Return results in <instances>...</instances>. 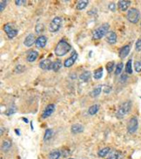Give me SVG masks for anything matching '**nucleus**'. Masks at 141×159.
Here are the masks:
<instances>
[{
	"label": "nucleus",
	"instance_id": "11",
	"mask_svg": "<svg viewBox=\"0 0 141 159\" xmlns=\"http://www.w3.org/2000/svg\"><path fill=\"white\" fill-rule=\"evenodd\" d=\"M130 5H131V1L128 0H120L118 3V7L122 11H125L126 10H128Z\"/></svg>",
	"mask_w": 141,
	"mask_h": 159
},
{
	"label": "nucleus",
	"instance_id": "40",
	"mask_svg": "<svg viewBox=\"0 0 141 159\" xmlns=\"http://www.w3.org/2000/svg\"><path fill=\"white\" fill-rule=\"evenodd\" d=\"M110 90H111V87H110V88L106 87V88H105V90H104V92H105V93H109V92H110Z\"/></svg>",
	"mask_w": 141,
	"mask_h": 159
},
{
	"label": "nucleus",
	"instance_id": "14",
	"mask_svg": "<svg viewBox=\"0 0 141 159\" xmlns=\"http://www.w3.org/2000/svg\"><path fill=\"white\" fill-rule=\"evenodd\" d=\"M38 57H39V52H36V51H30L27 54L26 59L28 62L31 63V62H34V61L37 60Z\"/></svg>",
	"mask_w": 141,
	"mask_h": 159
},
{
	"label": "nucleus",
	"instance_id": "12",
	"mask_svg": "<svg viewBox=\"0 0 141 159\" xmlns=\"http://www.w3.org/2000/svg\"><path fill=\"white\" fill-rule=\"evenodd\" d=\"M47 43L46 37L45 36H39L38 39H36V47L37 48H44L45 46V44Z\"/></svg>",
	"mask_w": 141,
	"mask_h": 159
},
{
	"label": "nucleus",
	"instance_id": "9",
	"mask_svg": "<svg viewBox=\"0 0 141 159\" xmlns=\"http://www.w3.org/2000/svg\"><path fill=\"white\" fill-rule=\"evenodd\" d=\"M55 111V105L54 104H48L45 108V110L43 112V115H42V117L43 118H47V117H49V116H51V114L54 112Z\"/></svg>",
	"mask_w": 141,
	"mask_h": 159
},
{
	"label": "nucleus",
	"instance_id": "26",
	"mask_svg": "<svg viewBox=\"0 0 141 159\" xmlns=\"http://www.w3.org/2000/svg\"><path fill=\"white\" fill-rule=\"evenodd\" d=\"M62 67V64H61V61L60 60H56L55 62L52 63V68L51 70H54V71H58L59 70L61 69Z\"/></svg>",
	"mask_w": 141,
	"mask_h": 159
},
{
	"label": "nucleus",
	"instance_id": "25",
	"mask_svg": "<svg viewBox=\"0 0 141 159\" xmlns=\"http://www.w3.org/2000/svg\"><path fill=\"white\" fill-rule=\"evenodd\" d=\"M125 71L127 74H132L133 73V61L128 60L126 65H125Z\"/></svg>",
	"mask_w": 141,
	"mask_h": 159
},
{
	"label": "nucleus",
	"instance_id": "3",
	"mask_svg": "<svg viewBox=\"0 0 141 159\" xmlns=\"http://www.w3.org/2000/svg\"><path fill=\"white\" fill-rule=\"evenodd\" d=\"M110 29V25L109 24H104L102 25H100L98 27V29L93 31V34H92V38L94 39H102L103 37H105L106 35L108 34V31Z\"/></svg>",
	"mask_w": 141,
	"mask_h": 159
},
{
	"label": "nucleus",
	"instance_id": "31",
	"mask_svg": "<svg viewBox=\"0 0 141 159\" xmlns=\"http://www.w3.org/2000/svg\"><path fill=\"white\" fill-rule=\"evenodd\" d=\"M134 67H135V70L137 72H141V60L137 61L134 65Z\"/></svg>",
	"mask_w": 141,
	"mask_h": 159
},
{
	"label": "nucleus",
	"instance_id": "35",
	"mask_svg": "<svg viewBox=\"0 0 141 159\" xmlns=\"http://www.w3.org/2000/svg\"><path fill=\"white\" fill-rule=\"evenodd\" d=\"M44 30V26L42 24H38L37 26H36V31L39 33V32H41V31H43Z\"/></svg>",
	"mask_w": 141,
	"mask_h": 159
},
{
	"label": "nucleus",
	"instance_id": "7",
	"mask_svg": "<svg viewBox=\"0 0 141 159\" xmlns=\"http://www.w3.org/2000/svg\"><path fill=\"white\" fill-rule=\"evenodd\" d=\"M138 126H139V121L136 116H133L128 122L127 125V130L129 133H134L138 129Z\"/></svg>",
	"mask_w": 141,
	"mask_h": 159
},
{
	"label": "nucleus",
	"instance_id": "1",
	"mask_svg": "<svg viewBox=\"0 0 141 159\" xmlns=\"http://www.w3.org/2000/svg\"><path fill=\"white\" fill-rule=\"evenodd\" d=\"M72 49L71 44L68 43L66 41L64 40H60L59 42L58 43V44L56 45L55 48V54L56 56L58 57H63L65 54H67Z\"/></svg>",
	"mask_w": 141,
	"mask_h": 159
},
{
	"label": "nucleus",
	"instance_id": "23",
	"mask_svg": "<svg viewBox=\"0 0 141 159\" xmlns=\"http://www.w3.org/2000/svg\"><path fill=\"white\" fill-rule=\"evenodd\" d=\"M98 110H99V105H98V104H93V105H92V106L89 108L88 113L92 116V115H95V114L98 113Z\"/></svg>",
	"mask_w": 141,
	"mask_h": 159
},
{
	"label": "nucleus",
	"instance_id": "39",
	"mask_svg": "<svg viewBox=\"0 0 141 159\" xmlns=\"http://www.w3.org/2000/svg\"><path fill=\"white\" fill-rule=\"evenodd\" d=\"M15 3H16L17 5H21V4H25V3H26V1H24V0H19V1H18V0H16V1H15Z\"/></svg>",
	"mask_w": 141,
	"mask_h": 159
},
{
	"label": "nucleus",
	"instance_id": "21",
	"mask_svg": "<svg viewBox=\"0 0 141 159\" xmlns=\"http://www.w3.org/2000/svg\"><path fill=\"white\" fill-rule=\"evenodd\" d=\"M88 1L87 0H82V1H78L77 4V6H76V8L78 11H81V10H84V9L86 8V6H87V4H88Z\"/></svg>",
	"mask_w": 141,
	"mask_h": 159
},
{
	"label": "nucleus",
	"instance_id": "13",
	"mask_svg": "<svg viewBox=\"0 0 141 159\" xmlns=\"http://www.w3.org/2000/svg\"><path fill=\"white\" fill-rule=\"evenodd\" d=\"M34 43H36V39H35V37L33 34H29L25 39L24 41V44L26 45V47H31L32 46V44Z\"/></svg>",
	"mask_w": 141,
	"mask_h": 159
},
{
	"label": "nucleus",
	"instance_id": "34",
	"mask_svg": "<svg viewBox=\"0 0 141 159\" xmlns=\"http://www.w3.org/2000/svg\"><path fill=\"white\" fill-rule=\"evenodd\" d=\"M6 4H7V1H5V0H2L1 2H0V11H3L5 8V6H6Z\"/></svg>",
	"mask_w": 141,
	"mask_h": 159
},
{
	"label": "nucleus",
	"instance_id": "19",
	"mask_svg": "<svg viewBox=\"0 0 141 159\" xmlns=\"http://www.w3.org/2000/svg\"><path fill=\"white\" fill-rule=\"evenodd\" d=\"M101 90H102V87L100 85L97 86L96 88H94L93 90L91 91V97H92V98H96V97H98V95L101 93Z\"/></svg>",
	"mask_w": 141,
	"mask_h": 159
},
{
	"label": "nucleus",
	"instance_id": "36",
	"mask_svg": "<svg viewBox=\"0 0 141 159\" xmlns=\"http://www.w3.org/2000/svg\"><path fill=\"white\" fill-rule=\"evenodd\" d=\"M15 111H16V109H15L14 107L9 108L8 110L6 111V112H5V114H6L7 116H9V115H12V114H13Z\"/></svg>",
	"mask_w": 141,
	"mask_h": 159
},
{
	"label": "nucleus",
	"instance_id": "10",
	"mask_svg": "<svg viewBox=\"0 0 141 159\" xmlns=\"http://www.w3.org/2000/svg\"><path fill=\"white\" fill-rule=\"evenodd\" d=\"M39 67L42 70H51V68H52V62L49 58L45 59V60L41 61V63L39 64Z\"/></svg>",
	"mask_w": 141,
	"mask_h": 159
},
{
	"label": "nucleus",
	"instance_id": "38",
	"mask_svg": "<svg viewBox=\"0 0 141 159\" xmlns=\"http://www.w3.org/2000/svg\"><path fill=\"white\" fill-rule=\"evenodd\" d=\"M24 70H25V67H24V66H22V65H17V67H16L15 71H16V72H17V70H18V72H22Z\"/></svg>",
	"mask_w": 141,
	"mask_h": 159
},
{
	"label": "nucleus",
	"instance_id": "20",
	"mask_svg": "<svg viewBox=\"0 0 141 159\" xmlns=\"http://www.w3.org/2000/svg\"><path fill=\"white\" fill-rule=\"evenodd\" d=\"M12 148V142L10 140H4L2 143V150L3 151H8Z\"/></svg>",
	"mask_w": 141,
	"mask_h": 159
},
{
	"label": "nucleus",
	"instance_id": "18",
	"mask_svg": "<svg viewBox=\"0 0 141 159\" xmlns=\"http://www.w3.org/2000/svg\"><path fill=\"white\" fill-rule=\"evenodd\" d=\"M111 151V148L109 147H106V148H103L101 150H99L98 152V156L99 157H105L106 156L109 154V152Z\"/></svg>",
	"mask_w": 141,
	"mask_h": 159
},
{
	"label": "nucleus",
	"instance_id": "28",
	"mask_svg": "<svg viewBox=\"0 0 141 159\" xmlns=\"http://www.w3.org/2000/svg\"><path fill=\"white\" fill-rule=\"evenodd\" d=\"M102 76H103L102 67H100V68H98V69L95 70V71H94V78H95V79H99V78H102Z\"/></svg>",
	"mask_w": 141,
	"mask_h": 159
},
{
	"label": "nucleus",
	"instance_id": "24",
	"mask_svg": "<svg viewBox=\"0 0 141 159\" xmlns=\"http://www.w3.org/2000/svg\"><path fill=\"white\" fill-rule=\"evenodd\" d=\"M61 156V152L59 150H54L49 154V158L50 159H59Z\"/></svg>",
	"mask_w": 141,
	"mask_h": 159
},
{
	"label": "nucleus",
	"instance_id": "16",
	"mask_svg": "<svg viewBox=\"0 0 141 159\" xmlns=\"http://www.w3.org/2000/svg\"><path fill=\"white\" fill-rule=\"evenodd\" d=\"M107 42L111 44H114L117 42V35L114 31H109L106 35Z\"/></svg>",
	"mask_w": 141,
	"mask_h": 159
},
{
	"label": "nucleus",
	"instance_id": "29",
	"mask_svg": "<svg viewBox=\"0 0 141 159\" xmlns=\"http://www.w3.org/2000/svg\"><path fill=\"white\" fill-rule=\"evenodd\" d=\"M123 63H120V64H118V65H116V70H115V75H120L121 72H122V70H123Z\"/></svg>",
	"mask_w": 141,
	"mask_h": 159
},
{
	"label": "nucleus",
	"instance_id": "8",
	"mask_svg": "<svg viewBox=\"0 0 141 159\" xmlns=\"http://www.w3.org/2000/svg\"><path fill=\"white\" fill-rule=\"evenodd\" d=\"M78 58V54L77 52H73V54H72V56L70 57L69 58H67L66 60L64 61V65L66 67V68H69V67H71V66H73L74 65V63L76 62Z\"/></svg>",
	"mask_w": 141,
	"mask_h": 159
},
{
	"label": "nucleus",
	"instance_id": "6",
	"mask_svg": "<svg viewBox=\"0 0 141 159\" xmlns=\"http://www.w3.org/2000/svg\"><path fill=\"white\" fill-rule=\"evenodd\" d=\"M61 25H62V18L60 17H55L50 23L49 30L51 32H57L60 29Z\"/></svg>",
	"mask_w": 141,
	"mask_h": 159
},
{
	"label": "nucleus",
	"instance_id": "33",
	"mask_svg": "<svg viewBox=\"0 0 141 159\" xmlns=\"http://www.w3.org/2000/svg\"><path fill=\"white\" fill-rule=\"evenodd\" d=\"M120 156V152H114V153H112L110 157H109V158L108 159H119Z\"/></svg>",
	"mask_w": 141,
	"mask_h": 159
},
{
	"label": "nucleus",
	"instance_id": "22",
	"mask_svg": "<svg viewBox=\"0 0 141 159\" xmlns=\"http://www.w3.org/2000/svg\"><path fill=\"white\" fill-rule=\"evenodd\" d=\"M91 74L90 71H85L80 75V80L83 82H88L91 79Z\"/></svg>",
	"mask_w": 141,
	"mask_h": 159
},
{
	"label": "nucleus",
	"instance_id": "17",
	"mask_svg": "<svg viewBox=\"0 0 141 159\" xmlns=\"http://www.w3.org/2000/svg\"><path fill=\"white\" fill-rule=\"evenodd\" d=\"M83 130H84V127H83V125H78V124L73 125V126H72V128H71V131H72V133L73 134L81 133Z\"/></svg>",
	"mask_w": 141,
	"mask_h": 159
},
{
	"label": "nucleus",
	"instance_id": "15",
	"mask_svg": "<svg viewBox=\"0 0 141 159\" xmlns=\"http://www.w3.org/2000/svg\"><path fill=\"white\" fill-rule=\"evenodd\" d=\"M130 50H131V46L129 44H126L120 50V57L121 58H125V57H127L129 53H130Z\"/></svg>",
	"mask_w": 141,
	"mask_h": 159
},
{
	"label": "nucleus",
	"instance_id": "2",
	"mask_svg": "<svg viewBox=\"0 0 141 159\" xmlns=\"http://www.w3.org/2000/svg\"><path fill=\"white\" fill-rule=\"evenodd\" d=\"M132 105H133V103H132V102H131L130 100L125 101V102H124V103H122L120 106V108H119L117 113H116L117 118L121 119V118H123V117H125V116H126L129 112H130V111H131Z\"/></svg>",
	"mask_w": 141,
	"mask_h": 159
},
{
	"label": "nucleus",
	"instance_id": "32",
	"mask_svg": "<svg viewBox=\"0 0 141 159\" xmlns=\"http://www.w3.org/2000/svg\"><path fill=\"white\" fill-rule=\"evenodd\" d=\"M135 48H136V50H137L138 52H141V38L137 40Z\"/></svg>",
	"mask_w": 141,
	"mask_h": 159
},
{
	"label": "nucleus",
	"instance_id": "30",
	"mask_svg": "<svg viewBox=\"0 0 141 159\" xmlns=\"http://www.w3.org/2000/svg\"><path fill=\"white\" fill-rule=\"evenodd\" d=\"M113 69H114V62H109V63H107L106 65V70L107 71L110 73V72H111L112 70H113Z\"/></svg>",
	"mask_w": 141,
	"mask_h": 159
},
{
	"label": "nucleus",
	"instance_id": "5",
	"mask_svg": "<svg viewBox=\"0 0 141 159\" xmlns=\"http://www.w3.org/2000/svg\"><path fill=\"white\" fill-rule=\"evenodd\" d=\"M4 32L6 33L7 35V37H8L9 39H13L14 37H16L18 33V30L14 27L12 24H6V25H4Z\"/></svg>",
	"mask_w": 141,
	"mask_h": 159
},
{
	"label": "nucleus",
	"instance_id": "27",
	"mask_svg": "<svg viewBox=\"0 0 141 159\" xmlns=\"http://www.w3.org/2000/svg\"><path fill=\"white\" fill-rule=\"evenodd\" d=\"M53 135V130L51 129H47L45 130V136H44V140L45 141H48L49 139H51V137Z\"/></svg>",
	"mask_w": 141,
	"mask_h": 159
},
{
	"label": "nucleus",
	"instance_id": "41",
	"mask_svg": "<svg viewBox=\"0 0 141 159\" xmlns=\"http://www.w3.org/2000/svg\"><path fill=\"white\" fill-rule=\"evenodd\" d=\"M68 159H74V158H68Z\"/></svg>",
	"mask_w": 141,
	"mask_h": 159
},
{
	"label": "nucleus",
	"instance_id": "37",
	"mask_svg": "<svg viewBox=\"0 0 141 159\" xmlns=\"http://www.w3.org/2000/svg\"><path fill=\"white\" fill-rule=\"evenodd\" d=\"M108 8L109 10H111V11H116V4L115 3H113V2H111L109 5H108Z\"/></svg>",
	"mask_w": 141,
	"mask_h": 159
},
{
	"label": "nucleus",
	"instance_id": "4",
	"mask_svg": "<svg viewBox=\"0 0 141 159\" xmlns=\"http://www.w3.org/2000/svg\"><path fill=\"white\" fill-rule=\"evenodd\" d=\"M126 17L128 21L131 22L132 24H137L140 17V12L138 9L131 8L126 14Z\"/></svg>",
	"mask_w": 141,
	"mask_h": 159
}]
</instances>
